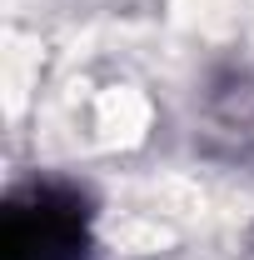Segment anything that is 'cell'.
Returning a JSON list of instances; mask_svg holds the SVG:
<instances>
[{"label":"cell","instance_id":"1","mask_svg":"<svg viewBox=\"0 0 254 260\" xmlns=\"http://www.w3.org/2000/svg\"><path fill=\"white\" fill-rule=\"evenodd\" d=\"M80 240V215L75 205H55L50 195H40L35 205L10 210L5 230V260H65Z\"/></svg>","mask_w":254,"mask_h":260}]
</instances>
